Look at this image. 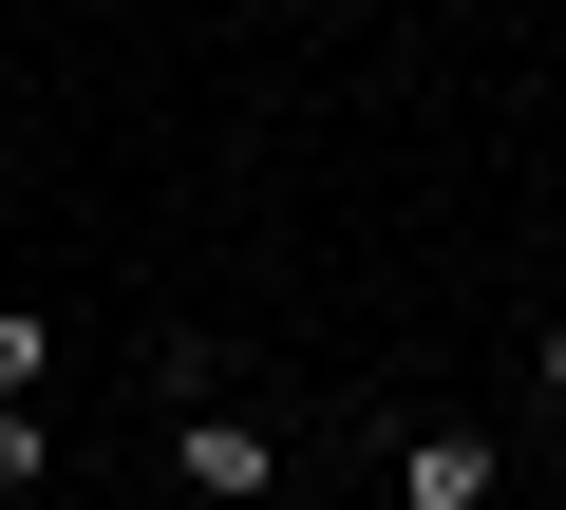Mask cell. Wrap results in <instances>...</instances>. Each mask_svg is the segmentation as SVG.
<instances>
[{
  "instance_id": "5b68a950",
  "label": "cell",
  "mask_w": 566,
  "mask_h": 510,
  "mask_svg": "<svg viewBox=\"0 0 566 510\" xmlns=\"http://www.w3.org/2000/svg\"><path fill=\"white\" fill-rule=\"evenodd\" d=\"M528 378H547V397H566V322H547V341H528Z\"/></svg>"
},
{
  "instance_id": "7a4b0ae2",
  "label": "cell",
  "mask_w": 566,
  "mask_h": 510,
  "mask_svg": "<svg viewBox=\"0 0 566 510\" xmlns=\"http://www.w3.org/2000/svg\"><path fill=\"white\" fill-rule=\"evenodd\" d=\"M491 491H510V435H472V416H434L397 454V510H491Z\"/></svg>"
},
{
  "instance_id": "8992f818",
  "label": "cell",
  "mask_w": 566,
  "mask_h": 510,
  "mask_svg": "<svg viewBox=\"0 0 566 510\" xmlns=\"http://www.w3.org/2000/svg\"><path fill=\"white\" fill-rule=\"evenodd\" d=\"M170 510H189V491H170Z\"/></svg>"
},
{
  "instance_id": "3957f363",
  "label": "cell",
  "mask_w": 566,
  "mask_h": 510,
  "mask_svg": "<svg viewBox=\"0 0 566 510\" xmlns=\"http://www.w3.org/2000/svg\"><path fill=\"white\" fill-rule=\"evenodd\" d=\"M0 491H57V416L39 397H0Z\"/></svg>"
},
{
  "instance_id": "277c9868",
  "label": "cell",
  "mask_w": 566,
  "mask_h": 510,
  "mask_svg": "<svg viewBox=\"0 0 566 510\" xmlns=\"http://www.w3.org/2000/svg\"><path fill=\"white\" fill-rule=\"evenodd\" d=\"M39 378H57V322H39V303H0V397H39Z\"/></svg>"
},
{
  "instance_id": "6da1fadb",
  "label": "cell",
  "mask_w": 566,
  "mask_h": 510,
  "mask_svg": "<svg viewBox=\"0 0 566 510\" xmlns=\"http://www.w3.org/2000/svg\"><path fill=\"white\" fill-rule=\"evenodd\" d=\"M170 491H189V510H264V491H283L264 416H227V397H208V416H170Z\"/></svg>"
}]
</instances>
